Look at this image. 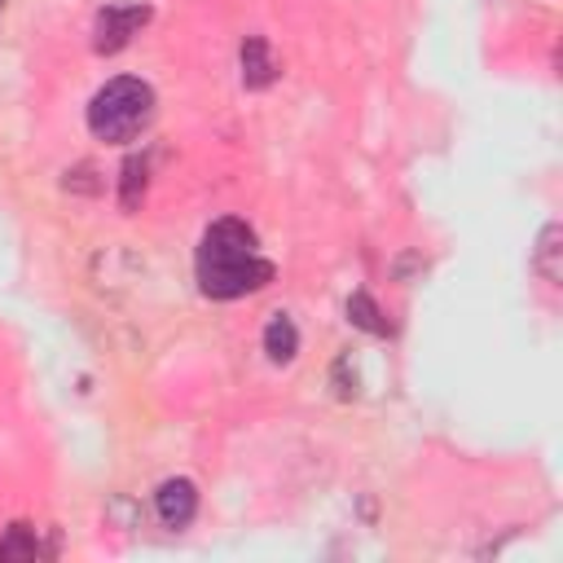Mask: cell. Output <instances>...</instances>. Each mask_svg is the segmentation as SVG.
I'll return each mask as SVG.
<instances>
[{
  "mask_svg": "<svg viewBox=\"0 0 563 563\" xmlns=\"http://www.w3.org/2000/svg\"><path fill=\"white\" fill-rule=\"evenodd\" d=\"M264 352H268V361H277V365H286V361L299 352V330H295V321H290L286 312H277V317L264 325Z\"/></svg>",
  "mask_w": 563,
  "mask_h": 563,
  "instance_id": "cell-7",
  "label": "cell"
},
{
  "mask_svg": "<svg viewBox=\"0 0 563 563\" xmlns=\"http://www.w3.org/2000/svg\"><path fill=\"white\" fill-rule=\"evenodd\" d=\"M532 264H537V273H541L550 286L563 282V229H559V224H545V229H541L537 251H532Z\"/></svg>",
  "mask_w": 563,
  "mask_h": 563,
  "instance_id": "cell-6",
  "label": "cell"
},
{
  "mask_svg": "<svg viewBox=\"0 0 563 563\" xmlns=\"http://www.w3.org/2000/svg\"><path fill=\"white\" fill-rule=\"evenodd\" d=\"M145 22H150L145 4H106L97 13V26H92V48L97 53H119Z\"/></svg>",
  "mask_w": 563,
  "mask_h": 563,
  "instance_id": "cell-3",
  "label": "cell"
},
{
  "mask_svg": "<svg viewBox=\"0 0 563 563\" xmlns=\"http://www.w3.org/2000/svg\"><path fill=\"white\" fill-rule=\"evenodd\" d=\"M154 506H158V519L167 528H185L198 510V488L189 479H163L158 493H154Z\"/></svg>",
  "mask_w": 563,
  "mask_h": 563,
  "instance_id": "cell-4",
  "label": "cell"
},
{
  "mask_svg": "<svg viewBox=\"0 0 563 563\" xmlns=\"http://www.w3.org/2000/svg\"><path fill=\"white\" fill-rule=\"evenodd\" d=\"M145 194V163L141 158H128L123 163V211H132Z\"/></svg>",
  "mask_w": 563,
  "mask_h": 563,
  "instance_id": "cell-10",
  "label": "cell"
},
{
  "mask_svg": "<svg viewBox=\"0 0 563 563\" xmlns=\"http://www.w3.org/2000/svg\"><path fill=\"white\" fill-rule=\"evenodd\" d=\"M277 79V62L268 53V40L264 35H246L242 40V84L246 88H268Z\"/></svg>",
  "mask_w": 563,
  "mask_h": 563,
  "instance_id": "cell-5",
  "label": "cell"
},
{
  "mask_svg": "<svg viewBox=\"0 0 563 563\" xmlns=\"http://www.w3.org/2000/svg\"><path fill=\"white\" fill-rule=\"evenodd\" d=\"M40 554V537L31 523H9V532L0 537V559L18 563V559H35Z\"/></svg>",
  "mask_w": 563,
  "mask_h": 563,
  "instance_id": "cell-8",
  "label": "cell"
},
{
  "mask_svg": "<svg viewBox=\"0 0 563 563\" xmlns=\"http://www.w3.org/2000/svg\"><path fill=\"white\" fill-rule=\"evenodd\" d=\"M273 282V264L260 255L251 224L224 216L202 233L198 246V286L211 299H238Z\"/></svg>",
  "mask_w": 563,
  "mask_h": 563,
  "instance_id": "cell-1",
  "label": "cell"
},
{
  "mask_svg": "<svg viewBox=\"0 0 563 563\" xmlns=\"http://www.w3.org/2000/svg\"><path fill=\"white\" fill-rule=\"evenodd\" d=\"M347 321H352L356 330H365V334H387V317L378 312V303H374L365 290H356V295L347 299Z\"/></svg>",
  "mask_w": 563,
  "mask_h": 563,
  "instance_id": "cell-9",
  "label": "cell"
},
{
  "mask_svg": "<svg viewBox=\"0 0 563 563\" xmlns=\"http://www.w3.org/2000/svg\"><path fill=\"white\" fill-rule=\"evenodd\" d=\"M150 119H154V88L145 79H132V75L110 79L88 101V128H92V136H101L110 145L141 136L150 128Z\"/></svg>",
  "mask_w": 563,
  "mask_h": 563,
  "instance_id": "cell-2",
  "label": "cell"
},
{
  "mask_svg": "<svg viewBox=\"0 0 563 563\" xmlns=\"http://www.w3.org/2000/svg\"><path fill=\"white\" fill-rule=\"evenodd\" d=\"M0 4H4V0H0Z\"/></svg>",
  "mask_w": 563,
  "mask_h": 563,
  "instance_id": "cell-11",
  "label": "cell"
}]
</instances>
